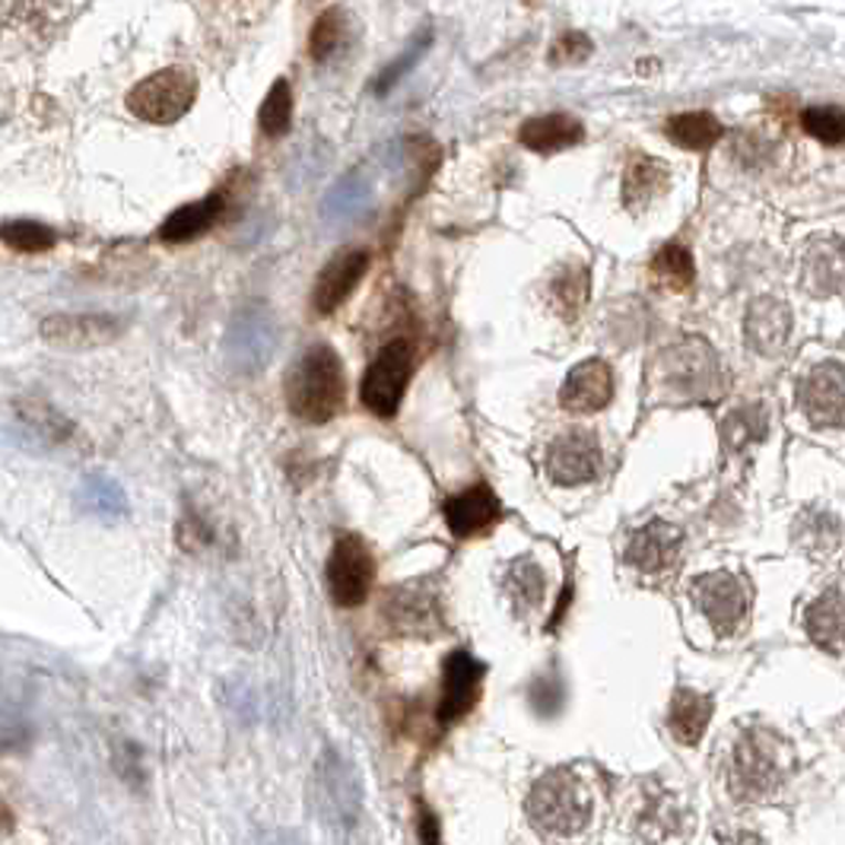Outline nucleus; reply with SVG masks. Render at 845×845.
<instances>
[{
  "mask_svg": "<svg viewBox=\"0 0 845 845\" xmlns=\"http://www.w3.org/2000/svg\"><path fill=\"white\" fill-rule=\"evenodd\" d=\"M725 388L721 357L703 337H684L665 347L648 372V394L652 404H696L716 401Z\"/></svg>",
  "mask_w": 845,
  "mask_h": 845,
  "instance_id": "obj_1",
  "label": "nucleus"
},
{
  "mask_svg": "<svg viewBox=\"0 0 845 845\" xmlns=\"http://www.w3.org/2000/svg\"><path fill=\"white\" fill-rule=\"evenodd\" d=\"M286 408L296 420L321 426L347 404V376L337 350L328 344L308 347L286 372Z\"/></svg>",
  "mask_w": 845,
  "mask_h": 845,
  "instance_id": "obj_2",
  "label": "nucleus"
},
{
  "mask_svg": "<svg viewBox=\"0 0 845 845\" xmlns=\"http://www.w3.org/2000/svg\"><path fill=\"white\" fill-rule=\"evenodd\" d=\"M792 772V743L772 728L753 725L743 731L731 750L728 782L738 801H767L789 782Z\"/></svg>",
  "mask_w": 845,
  "mask_h": 845,
  "instance_id": "obj_3",
  "label": "nucleus"
},
{
  "mask_svg": "<svg viewBox=\"0 0 845 845\" xmlns=\"http://www.w3.org/2000/svg\"><path fill=\"white\" fill-rule=\"evenodd\" d=\"M594 801L585 782L572 769L540 775L528 794V817L547 836H575L589 826Z\"/></svg>",
  "mask_w": 845,
  "mask_h": 845,
  "instance_id": "obj_4",
  "label": "nucleus"
},
{
  "mask_svg": "<svg viewBox=\"0 0 845 845\" xmlns=\"http://www.w3.org/2000/svg\"><path fill=\"white\" fill-rule=\"evenodd\" d=\"M311 801L318 817L325 820V826L337 836H350L362 823V801H366L362 782L357 769L334 747H325L311 769Z\"/></svg>",
  "mask_w": 845,
  "mask_h": 845,
  "instance_id": "obj_5",
  "label": "nucleus"
},
{
  "mask_svg": "<svg viewBox=\"0 0 845 845\" xmlns=\"http://www.w3.org/2000/svg\"><path fill=\"white\" fill-rule=\"evenodd\" d=\"M382 620L394 636L430 640L442 633L445 614H442V585L436 575L410 579L388 589L382 601Z\"/></svg>",
  "mask_w": 845,
  "mask_h": 845,
  "instance_id": "obj_6",
  "label": "nucleus"
},
{
  "mask_svg": "<svg viewBox=\"0 0 845 845\" xmlns=\"http://www.w3.org/2000/svg\"><path fill=\"white\" fill-rule=\"evenodd\" d=\"M198 99V80L184 67H166L140 80L128 93L130 115L150 125H176Z\"/></svg>",
  "mask_w": 845,
  "mask_h": 845,
  "instance_id": "obj_7",
  "label": "nucleus"
},
{
  "mask_svg": "<svg viewBox=\"0 0 845 845\" xmlns=\"http://www.w3.org/2000/svg\"><path fill=\"white\" fill-rule=\"evenodd\" d=\"M410 376H413V344L398 337V340L384 344L379 357L369 362V369L359 382V401L379 420H391L404 401Z\"/></svg>",
  "mask_w": 845,
  "mask_h": 845,
  "instance_id": "obj_8",
  "label": "nucleus"
},
{
  "mask_svg": "<svg viewBox=\"0 0 845 845\" xmlns=\"http://www.w3.org/2000/svg\"><path fill=\"white\" fill-rule=\"evenodd\" d=\"M750 582L731 569H712L693 582V604L709 620L716 636H735L750 616Z\"/></svg>",
  "mask_w": 845,
  "mask_h": 845,
  "instance_id": "obj_9",
  "label": "nucleus"
},
{
  "mask_svg": "<svg viewBox=\"0 0 845 845\" xmlns=\"http://www.w3.org/2000/svg\"><path fill=\"white\" fill-rule=\"evenodd\" d=\"M277 321L267 306H245L235 311L230 334H226V357L230 366L242 376H257L277 353Z\"/></svg>",
  "mask_w": 845,
  "mask_h": 845,
  "instance_id": "obj_10",
  "label": "nucleus"
},
{
  "mask_svg": "<svg viewBox=\"0 0 845 845\" xmlns=\"http://www.w3.org/2000/svg\"><path fill=\"white\" fill-rule=\"evenodd\" d=\"M376 582V557L359 535H337L328 557V589L334 604L359 608Z\"/></svg>",
  "mask_w": 845,
  "mask_h": 845,
  "instance_id": "obj_11",
  "label": "nucleus"
},
{
  "mask_svg": "<svg viewBox=\"0 0 845 845\" xmlns=\"http://www.w3.org/2000/svg\"><path fill=\"white\" fill-rule=\"evenodd\" d=\"M798 404L820 430H839L845 416V372L839 359L814 366L798 384Z\"/></svg>",
  "mask_w": 845,
  "mask_h": 845,
  "instance_id": "obj_12",
  "label": "nucleus"
},
{
  "mask_svg": "<svg viewBox=\"0 0 845 845\" xmlns=\"http://www.w3.org/2000/svg\"><path fill=\"white\" fill-rule=\"evenodd\" d=\"M487 665L477 662L471 652H452L442 667V696H439L436 721L439 725H455L464 716L474 712L480 703Z\"/></svg>",
  "mask_w": 845,
  "mask_h": 845,
  "instance_id": "obj_13",
  "label": "nucleus"
},
{
  "mask_svg": "<svg viewBox=\"0 0 845 845\" xmlns=\"http://www.w3.org/2000/svg\"><path fill=\"white\" fill-rule=\"evenodd\" d=\"M601 445L589 430H569L547 452V474L557 487H585L601 474Z\"/></svg>",
  "mask_w": 845,
  "mask_h": 845,
  "instance_id": "obj_14",
  "label": "nucleus"
},
{
  "mask_svg": "<svg viewBox=\"0 0 845 845\" xmlns=\"http://www.w3.org/2000/svg\"><path fill=\"white\" fill-rule=\"evenodd\" d=\"M125 321L115 315H49L42 321V340L57 350H93L118 340L125 334Z\"/></svg>",
  "mask_w": 845,
  "mask_h": 845,
  "instance_id": "obj_15",
  "label": "nucleus"
},
{
  "mask_svg": "<svg viewBox=\"0 0 845 845\" xmlns=\"http://www.w3.org/2000/svg\"><path fill=\"white\" fill-rule=\"evenodd\" d=\"M680 547H684V531L677 525L665 521V518H652L648 525H642L640 531L630 538L623 560L642 575H662V572L677 566Z\"/></svg>",
  "mask_w": 845,
  "mask_h": 845,
  "instance_id": "obj_16",
  "label": "nucleus"
},
{
  "mask_svg": "<svg viewBox=\"0 0 845 845\" xmlns=\"http://www.w3.org/2000/svg\"><path fill=\"white\" fill-rule=\"evenodd\" d=\"M614 401V369L604 359H582L560 388V408L569 413H598Z\"/></svg>",
  "mask_w": 845,
  "mask_h": 845,
  "instance_id": "obj_17",
  "label": "nucleus"
},
{
  "mask_svg": "<svg viewBox=\"0 0 845 845\" xmlns=\"http://www.w3.org/2000/svg\"><path fill=\"white\" fill-rule=\"evenodd\" d=\"M369 271V252L362 249H344L325 264L321 277L315 283V293H311V306L318 315H334L337 308L344 306L353 289L359 286V281L366 277Z\"/></svg>",
  "mask_w": 845,
  "mask_h": 845,
  "instance_id": "obj_18",
  "label": "nucleus"
},
{
  "mask_svg": "<svg viewBox=\"0 0 845 845\" xmlns=\"http://www.w3.org/2000/svg\"><path fill=\"white\" fill-rule=\"evenodd\" d=\"M442 515H445L448 531L458 540H467L493 528L503 515V506H499V499H496L489 484H474V487L448 496L442 503Z\"/></svg>",
  "mask_w": 845,
  "mask_h": 845,
  "instance_id": "obj_19",
  "label": "nucleus"
},
{
  "mask_svg": "<svg viewBox=\"0 0 845 845\" xmlns=\"http://www.w3.org/2000/svg\"><path fill=\"white\" fill-rule=\"evenodd\" d=\"M743 334L760 357H779L792 337V308L775 296L753 299L743 318Z\"/></svg>",
  "mask_w": 845,
  "mask_h": 845,
  "instance_id": "obj_20",
  "label": "nucleus"
},
{
  "mask_svg": "<svg viewBox=\"0 0 845 845\" xmlns=\"http://www.w3.org/2000/svg\"><path fill=\"white\" fill-rule=\"evenodd\" d=\"M518 140H521V147H528L531 154H560V150L579 147V144L585 140V125H582L575 115L550 112V115L528 118V122L521 125V130H518Z\"/></svg>",
  "mask_w": 845,
  "mask_h": 845,
  "instance_id": "obj_21",
  "label": "nucleus"
},
{
  "mask_svg": "<svg viewBox=\"0 0 845 845\" xmlns=\"http://www.w3.org/2000/svg\"><path fill=\"white\" fill-rule=\"evenodd\" d=\"M712 712H716L712 696L693 690V687H677L670 696V706H667V728L684 747H696L706 738Z\"/></svg>",
  "mask_w": 845,
  "mask_h": 845,
  "instance_id": "obj_22",
  "label": "nucleus"
},
{
  "mask_svg": "<svg viewBox=\"0 0 845 845\" xmlns=\"http://www.w3.org/2000/svg\"><path fill=\"white\" fill-rule=\"evenodd\" d=\"M667 188H670V169L665 162L652 156H636L623 179V204L633 213H642L652 207L655 198H662Z\"/></svg>",
  "mask_w": 845,
  "mask_h": 845,
  "instance_id": "obj_23",
  "label": "nucleus"
},
{
  "mask_svg": "<svg viewBox=\"0 0 845 845\" xmlns=\"http://www.w3.org/2000/svg\"><path fill=\"white\" fill-rule=\"evenodd\" d=\"M804 630L820 648L839 655L843 652V585H833L804 611Z\"/></svg>",
  "mask_w": 845,
  "mask_h": 845,
  "instance_id": "obj_24",
  "label": "nucleus"
},
{
  "mask_svg": "<svg viewBox=\"0 0 845 845\" xmlns=\"http://www.w3.org/2000/svg\"><path fill=\"white\" fill-rule=\"evenodd\" d=\"M589 286L591 274L589 267L582 261H566L563 267L550 277L547 283V299H550V308L563 318V321H572L582 306L589 303Z\"/></svg>",
  "mask_w": 845,
  "mask_h": 845,
  "instance_id": "obj_25",
  "label": "nucleus"
},
{
  "mask_svg": "<svg viewBox=\"0 0 845 845\" xmlns=\"http://www.w3.org/2000/svg\"><path fill=\"white\" fill-rule=\"evenodd\" d=\"M223 198L220 194H210L204 201H194V204L179 207L162 226H159V239L162 242H191L198 235H204L220 216H223Z\"/></svg>",
  "mask_w": 845,
  "mask_h": 845,
  "instance_id": "obj_26",
  "label": "nucleus"
},
{
  "mask_svg": "<svg viewBox=\"0 0 845 845\" xmlns=\"http://www.w3.org/2000/svg\"><path fill=\"white\" fill-rule=\"evenodd\" d=\"M804 283L814 296H836L843 289V242H817L804 257Z\"/></svg>",
  "mask_w": 845,
  "mask_h": 845,
  "instance_id": "obj_27",
  "label": "nucleus"
},
{
  "mask_svg": "<svg viewBox=\"0 0 845 845\" xmlns=\"http://www.w3.org/2000/svg\"><path fill=\"white\" fill-rule=\"evenodd\" d=\"M721 134H725V128L712 112H680V115L665 122L667 140L684 147V150H693V154H703V150L716 147Z\"/></svg>",
  "mask_w": 845,
  "mask_h": 845,
  "instance_id": "obj_28",
  "label": "nucleus"
},
{
  "mask_svg": "<svg viewBox=\"0 0 845 845\" xmlns=\"http://www.w3.org/2000/svg\"><path fill=\"white\" fill-rule=\"evenodd\" d=\"M794 540H798V547L807 550L811 557L826 560L830 553L839 550V540H843L839 518L823 513V509H804L801 518L794 521Z\"/></svg>",
  "mask_w": 845,
  "mask_h": 845,
  "instance_id": "obj_29",
  "label": "nucleus"
},
{
  "mask_svg": "<svg viewBox=\"0 0 845 845\" xmlns=\"http://www.w3.org/2000/svg\"><path fill=\"white\" fill-rule=\"evenodd\" d=\"M547 591V579L535 563V557H518L509 572H506V594L513 598L515 614H531L538 611Z\"/></svg>",
  "mask_w": 845,
  "mask_h": 845,
  "instance_id": "obj_30",
  "label": "nucleus"
},
{
  "mask_svg": "<svg viewBox=\"0 0 845 845\" xmlns=\"http://www.w3.org/2000/svg\"><path fill=\"white\" fill-rule=\"evenodd\" d=\"M652 277L658 286H665L670 293H687L696 283V264H693L690 249L670 242L658 255L652 257Z\"/></svg>",
  "mask_w": 845,
  "mask_h": 845,
  "instance_id": "obj_31",
  "label": "nucleus"
},
{
  "mask_svg": "<svg viewBox=\"0 0 845 845\" xmlns=\"http://www.w3.org/2000/svg\"><path fill=\"white\" fill-rule=\"evenodd\" d=\"M769 430L767 410L760 404H743V408L731 410L728 420L721 423V439L731 452H743L747 445H757L763 442Z\"/></svg>",
  "mask_w": 845,
  "mask_h": 845,
  "instance_id": "obj_32",
  "label": "nucleus"
},
{
  "mask_svg": "<svg viewBox=\"0 0 845 845\" xmlns=\"http://www.w3.org/2000/svg\"><path fill=\"white\" fill-rule=\"evenodd\" d=\"M80 506H83V513L103 515V518H122L128 513L125 489L108 477H89L80 487Z\"/></svg>",
  "mask_w": 845,
  "mask_h": 845,
  "instance_id": "obj_33",
  "label": "nucleus"
},
{
  "mask_svg": "<svg viewBox=\"0 0 845 845\" xmlns=\"http://www.w3.org/2000/svg\"><path fill=\"white\" fill-rule=\"evenodd\" d=\"M257 125L267 137H283L293 128V89L286 80H274L271 93L264 96V103L257 108Z\"/></svg>",
  "mask_w": 845,
  "mask_h": 845,
  "instance_id": "obj_34",
  "label": "nucleus"
},
{
  "mask_svg": "<svg viewBox=\"0 0 845 845\" xmlns=\"http://www.w3.org/2000/svg\"><path fill=\"white\" fill-rule=\"evenodd\" d=\"M0 242L10 245L13 252L39 255V252L54 249L57 235H54L45 223H35V220H13V223H3V226H0Z\"/></svg>",
  "mask_w": 845,
  "mask_h": 845,
  "instance_id": "obj_35",
  "label": "nucleus"
},
{
  "mask_svg": "<svg viewBox=\"0 0 845 845\" xmlns=\"http://www.w3.org/2000/svg\"><path fill=\"white\" fill-rule=\"evenodd\" d=\"M344 32H347V17L337 7L325 10L308 32V57L311 61H328L344 45Z\"/></svg>",
  "mask_w": 845,
  "mask_h": 845,
  "instance_id": "obj_36",
  "label": "nucleus"
},
{
  "mask_svg": "<svg viewBox=\"0 0 845 845\" xmlns=\"http://www.w3.org/2000/svg\"><path fill=\"white\" fill-rule=\"evenodd\" d=\"M801 128L807 130L814 140L826 144V147H839L845 140L843 108H836V105H814V108H804Z\"/></svg>",
  "mask_w": 845,
  "mask_h": 845,
  "instance_id": "obj_37",
  "label": "nucleus"
},
{
  "mask_svg": "<svg viewBox=\"0 0 845 845\" xmlns=\"http://www.w3.org/2000/svg\"><path fill=\"white\" fill-rule=\"evenodd\" d=\"M17 413H20V420L29 423V426H35L39 433L45 439H52V442H64V439L74 433V426L57 413L54 408H49L45 401H35V398H20L17 401Z\"/></svg>",
  "mask_w": 845,
  "mask_h": 845,
  "instance_id": "obj_38",
  "label": "nucleus"
},
{
  "mask_svg": "<svg viewBox=\"0 0 845 845\" xmlns=\"http://www.w3.org/2000/svg\"><path fill=\"white\" fill-rule=\"evenodd\" d=\"M366 198H369V188L350 176L347 181H340L331 191V198L325 201V216L334 223H347L366 210Z\"/></svg>",
  "mask_w": 845,
  "mask_h": 845,
  "instance_id": "obj_39",
  "label": "nucleus"
},
{
  "mask_svg": "<svg viewBox=\"0 0 845 845\" xmlns=\"http://www.w3.org/2000/svg\"><path fill=\"white\" fill-rule=\"evenodd\" d=\"M531 706H535V712L543 718H553L563 712L566 687L557 670H547V674H540L538 680H535V687H531Z\"/></svg>",
  "mask_w": 845,
  "mask_h": 845,
  "instance_id": "obj_40",
  "label": "nucleus"
},
{
  "mask_svg": "<svg viewBox=\"0 0 845 845\" xmlns=\"http://www.w3.org/2000/svg\"><path fill=\"white\" fill-rule=\"evenodd\" d=\"M591 52H594V42H591L589 35L579 32V29H569V32H563V35L553 42V49H550V64H557V67L582 64V61H589Z\"/></svg>",
  "mask_w": 845,
  "mask_h": 845,
  "instance_id": "obj_41",
  "label": "nucleus"
},
{
  "mask_svg": "<svg viewBox=\"0 0 845 845\" xmlns=\"http://www.w3.org/2000/svg\"><path fill=\"white\" fill-rule=\"evenodd\" d=\"M430 42H433V35L426 32V35H423V42L410 45L408 52L401 54V57H398L394 64H388L382 74H379V80H376V93H379V96H384V93H388V89H391V86H394L398 80L404 77V74H408L410 67H413V64H416L420 57H423V52L430 49Z\"/></svg>",
  "mask_w": 845,
  "mask_h": 845,
  "instance_id": "obj_42",
  "label": "nucleus"
},
{
  "mask_svg": "<svg viewBox=\"0 0 845 845\" xmlns=\"http://www.w3.org/2000/svg\"><path fill=\"white\" fill-rule=\"evenodd\" d=\"M179 540L184 550H201L207 547L213 535H210V528H207L201 518H194V515H184L181 518V528H179Z\"/></svg>",
  "mask_w": 845,
  "mask_h": 845,
  "instance_id": "obj_43",
  "label": "nucleus"
},
{
  "mask_svg": "<svg viewBox=\"0 0 845 845\" xmlns=\"http://www.w3.org/2000/svg\"><path fill=\"white\" fill-rule=\"evenodd\" d=\"M420 839L423 843H439V830H436V817L423 807V823H420Z\"/></svg>",
  "mask_w": 845,
  "mask_h": 845,
  "instance_id": "obj_44",
  "label": "nucleus"
},
{
  "mask_svg": "<svg viewBox=\"0 0 845 845\" xmlns=\"http://www.w3.org/2000/svg\"><path fill=\"white\" fill-rule=\"evenodd\" d=\"M10 830H13V814H10L7 801L0 798V836H10Z\"/></svg>",
  "mask_w": 845,
  "mask_h": 845,
  "instance_id": "obj_45",
  "label": "nucleus"
}]
</instances>
